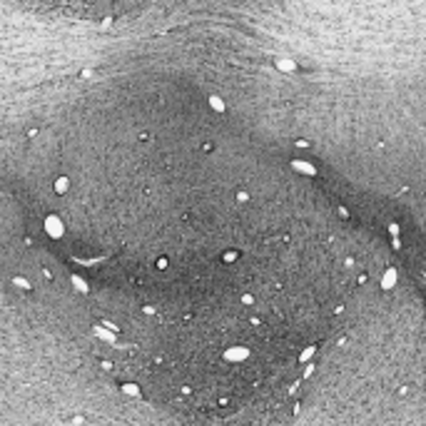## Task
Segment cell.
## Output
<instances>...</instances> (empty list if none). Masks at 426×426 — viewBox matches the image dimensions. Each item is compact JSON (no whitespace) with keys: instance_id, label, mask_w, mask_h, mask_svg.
I'll return each instance as SVG.
<instances>
[{"instance_id":"1","label":"cell","mask_w":426,"mask_h":426,"mask_svg":"<svg viewBox=\"0 0 426 426\" xmlns=\"http://www.w3.org/2000/svg\"><path fill=\"white\" fill-rule=\"evenodd\" d=\"M55 187H57V192H65V190H68V179H57Z\"/></svg>"},{"instance_id":"2","label":"cell","mask_w":426,"mask_h":426,"mask_svg":"<svg viewBox=\"0 0 426 426\" xmlns=\"http://www.w3.org/2000/svg\"><path fill=\"white\" fill-rule=\"evenodd\" d=\"M247 200H250V195H247L245 190H242V192H237V202H247Z\"/></svg>"},{"instance_id":"3","label":"cell","mask_w":426,"mask_h":426,"mask_svg":"<svg viewBox=\"0 0 426 426\" xmlns=\"http://www.w3.org/2000/svg\"><path fill=\"white\" fill-rule=\"evenodd\" d=\"M212 105H214V110H224V105H222V100H217V97H212Z\"/></svg>"},{"instance_id":"4","label":"cell","mask_w":426,"mask_h":426,"mask_svg":"<svg viewBox=\"0 0 426 426\" xmlns=\"http://www.w3.org/2000/svg\"><path fill=\"white\" fill-rule=\"evenodd\" d=\"M202 150H205V152H212L214 145H212V142H205V145H202Z\"/></svg>"}]
</instances>
